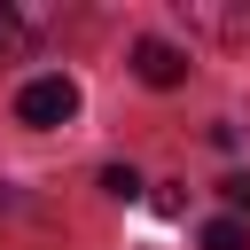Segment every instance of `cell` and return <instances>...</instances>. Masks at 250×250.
I'll return each instance as SVG.
<instances>
[{
	"label": "cell",
	"instance_id": "obj_1",
	"mask_svg": "<svg viewBox=\"0 0 250 250\" xmlns=\"http://www.w3.org/2000/svg\"><path fill=\"white\" fill-rule=\"evenodd\" d=\"M16 117L39 125V133H47V125H70V117H78V78H62V70L31 78V86L16 94Z\"/></svg>",
	"mask_w": 250,
	"mask_h": 250
},
{
	"label": "cell",
	"instance_id": "obj_3",
	"mask_svg": "<svg viewBox=\"0 0 250 250\" xmlns=\"http://www.w3.org/2000/svg\"><path fill=\"white\" fill-rule=\"evenodd\" d=\"M16 47H31V16H23V8H8V0H0V62H8V55H16Z\"/></svg>",
	"mask_w": 250,
	"mask_h": 250
},
{
	"label": "cell",
	"instance_id": "obj_6",
	"mask_svg": "<svg viewBox=\"0 0 250 250\" xmlns=\"http://www.w3.org/2000/svg\"><path fill=\"white\" fill-rule=\"evenodd\" d=\"M219 195H227L234 211H250V172H234V180H219Z\"/></svg>",
	"mask_w": 250,
	"mask_h": 250
},
{
	"label": "cell",
	"instance_id": "obj_5",
	"mask_svg": "<svg viewBox=\"0 0 250 250\" xmlns=\"http://www.w3.org/2000/svg\"><path fill=\"white\" fill-rule=\"evenodd\" d=\"M102 188H109L117 203H133V195H141V172H133V164H109V172H102Z\"/></svg>",
	"mask_w": 250,
	"mask_h": 250
},
{
	"label": "cell",
	"instance_id": "obj_4",
	"mask_svg": "<svg viewBox=\"0 0 250 250\" xmlns=\"http://www.w3.org/2000/svg\"><path fill=\"white\" fill-rule=\"evenodd\" d=\"M203 250H250V227L242 219H211L203 227Z\"/></svg>",
	"mask_w": 250,
	"mask_h": 250
},
{
	"label": "cell",
	"instance_id": "obj_2",
	"mask_svg": "<svg viewBox=\"0 0 250 250\" xmlns=\"http://www.w3.org/2000/svg\"><path fill=\"white\" fill-rule=\"evenodd\" d=\"M133 70H141L148 86H180V78H188V55H180L172 39H141V47H133Z\"/></svg>",
	"mask_w": 250,
	"mask_h": 250
}]
</instances>
